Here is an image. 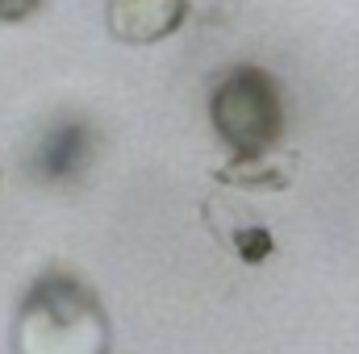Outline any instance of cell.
I'll return each mask as SVG.
<instances>
[{"label": "cell", "mask_w": 359, "mask_h": 354, "mask_svg": "<svg viewBox=\"0 0 359 354\" xmlns=\"http://www.w3.org/2000/svg\"><path fill=\"white\" fill-rule=\"evenodd\" d=\"M209 121L230 146V163L217 171L222 183L238 187H288L297 155L284 150V88L255 67H230L209 96Z\"/></svg>", "instance_id": "1"}, {"label": "cell", "mask_w": 359, "mask_h": 354, "mask_svg": "<svg viewBox=\"0 0 359 354\" xmlns=\"http://www.w3.org/2000/svg\"><path fill=\"white\" fill-rule=\"evenodd\" d=\"M13 354H109V313L80 275L50 267L17 309Z\"/></svg>", "instance_id": "2"}, {"label": "cell", "mask_w": 359, "mask_h": 354, "mask_svg": "<svg viewBox=\"0 0 359 354\" xmlns=\"http://www.w3.org/2000/svg\"><path fill=\"white\" fill-rule=\"evenodd\" d=\"M109 34L126 46H151L172 38L188 21V0H109L104 4Z\"/></svg>", "instance_id": "3"}, {"label": "cell", "mask_w": 359, "mask_h": 354, "mask_svg": "<svg viewBox=\"0 0 359 354\" xmlns=\"http://www.w3.org/2000/svg\"><path fill=\"white\" fill-rule=\"evenodd\" d=\"M88 146H92L88 125H80V121L59 125V129H50V134L38 142L34 167H38L42 179H72V176H80V171L88 167V159H92Z\"/></svg>", "instance_id": "4"}, {"label": "cell", "mask_w": 359, "mask_h": 354, "mask_svg": "<svg viewBox=\"0 0 359 354\" xmlns=\"http://www.w3.org/2000/svg\"><path fill=\"white\" fill-rule=\"evenodd\" d=\"M42 4H46V0H0V21H4V25H17V21H25V17H34Z\"/></svg>", "instance_id": "5"}]
</instances>
